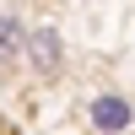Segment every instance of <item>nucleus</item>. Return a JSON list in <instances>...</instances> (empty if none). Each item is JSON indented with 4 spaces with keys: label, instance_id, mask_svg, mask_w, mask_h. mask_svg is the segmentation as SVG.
Returning a JSON list of instances; mask_svg holds the SVG:
<instances>
[{
    "label": "nucleus",
    "instance_id": "nucleus-1",
    "mask_svg": "<svg viewBox=\"0 0 135 135\" xmlns=\"http://www.w3.org/2000/svg\"><path fill=\"white\" fill-rule=\"evenodd\" d=\"M0 135H22V130H16V124H11V119H6V114H0Z\"/></svg>",
    "mask_w": 135,
    "mask_h": 135
}]
</instances>
